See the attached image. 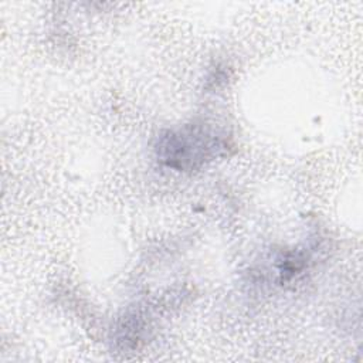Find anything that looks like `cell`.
Wrapping results in <instances>:
<instances>
[{"instance_id": "6da1fadb", "label": "cell", "mask_w": 363, "mask_h": 363, "mask_svg": "<svg viewBox=\"0 0 363 363\" xmlns=\"http://www.w3.org/2000/svg\"><path fill=\"white\" fill-rule=\"evenodd\" d=\"M218 147L220 142L214 135L201 126L191 125L160 136L157 155L169 167L187 170L201 166Z\"/></svg>"}]
</instances>
